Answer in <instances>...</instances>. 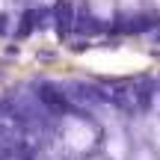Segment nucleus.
<instances>
[{
  "label": "nucleus",
  "mask_w": 160,
  "mask_h": 160,
  "mask_svg": "<svg viewBox=\"0 0 160 160\" xmlns=\"http://www.w3.org/2000/svg\"><path fill=\"white\" fill-rule=\"evenodd\" d=\"M154 3H157V6H160V0H154Z\"/></svg>",
  "instance_id": "7"
},
{
  "label": "nucleus",
  "mask_w": 160,
  "mask_h": 160,
  "mask_svg": "<svg viewBox=\"0 0 160 160\" xmlns=\"http://www.w3.org/2000/svg\"><path fill=\"white\" fill-rule=\"evenodd\" d=\"M151 139H154V145L160 148V122H154V125H151Z\"/></svg>",
  "instance_id": "5"
},
{
  "label": "nucleus",
  "mask_w": 160,
  "mask_h": 160,
  "mask_svg": "<svg viewBox=\"0 0 160 160\" xmlns=\"http://www.w3.org/2000/svg\"><path fill=\"white\" fill-rule=\"evenodd\" d=\"M89 3H92V9H95V15H101V18L113 15V0H89Z\"/></svg>",
  "instance_id": "4"
},
{
  "label": "nucleus",
  "mask_w": 160,
  "mask_h": 160,
  "mask_svg": "<svg viewBox=\"0 0 160 160\" xmlns=\"http://www.w3.org/2000/svg\"><path fill=\"white\" fill-rule=\"evenodd\" d=\"M148 59L142 53H133V51H95V53H86V65L98 71H113V74H125V71H137Z\"/></svg>",
  "instance_id": "1"
},
{
  "label": "nucleus",
  "mask_w": 160,
  "mask_h": 160,
  "mask_svg": "<svg viewBox=\"0 0 160 160\" xmlns=\"http://www.w3.org/2000/svg\"><path fill=\"white\" fill-rule=\"evenodd\" d=\"M107 151H110V157H113V160H125V154H128V139H125V133H122V131H113V133H110Z\"/></svg>",
  "instance_id": "3"
},
{
  "label": "nucleus",
  "mask_w": 160,
  "mask_h": 160,
  "mask_svg": "<svg viewBox=\"0 0 160 160\" xmlns=\"http://www.w3.org/2000/svg\"><path fill=\"white\" fill-rule=\"evenodd\" d=\"M119 3H122V9H137L139 0H119Z\"/></svg>",
  "instance_id": "6"
},
{
  "label": "nucleus",
  "mask_w": 160,
  "mask_h": 160,
  "mask_svg": "<svg viewBox=\"0 0 160 160\" xmlns=\"http://www.w3.org/2000/svg\"><path fill=\"white\" fill-rule=\"evenodd\" d=\"M92 139H95V131L83 122H71L65 128V148H71V151H86L92 145Z\"/></svg>",
  "instance_id": "2"
}]
</instances>
